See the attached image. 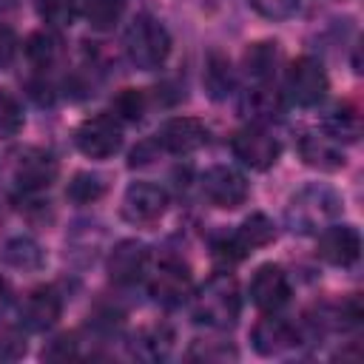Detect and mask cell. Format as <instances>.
I'll return each instance as SVG.
<instances>
[{
    "instance_id": "cell-1",
    "label": "cell",
    "mask_w": 364,
    "mask_h": 364,
    "mask_svg": "<svg viewBox=\"0 0 364 364\" xmlns=\"http://www.w3.org/2000/svg\"><path fill=\"white\" fill-rule=\"evenodd\" d=\"M242 313V299H239V284L228 273H216L205 282V287L193 299V316L196 321L213 327V330H228L236 324Z\"/></svg>"
},
{
    "instance_id": "cell-2",
    "label": "cell",
    "mask_w": 364,
    "mask_h": 364,
    "mask_svg": "<svg viewBox=\"0 0 364 364\" xmlns=\"http://www.w3.org/2000/svg\"><path fill=\"white\" fill-rule=\"evenodd\" d=\"M341 196L327 185H307L301 188L287 205V225L299 233H318L336 216H341Z\"/></svg>"
},
{
    "instance_id": "cell-3",
    "label": "cell",
    "mask_w": 364,
    "mask_h": 364,
    "mask_svg": "<svg viewBox=\"0 0 364 364\" xmlns=\"http://www.w3.org/2000/svg\"><path fill=\"white\" fill-rule=\"evenodd\" d=\"M122 46H125L128 60L136 68L154 71L171 54V34H168V28L159 20H154V17H136L128 26V31H125Z\"/></svg>"
},
{
    "instance_id": "cell-4",
    "label": "cell",
    "mask_w": 364,
    "mask_h": 364,
    "mask_svg": "<svg viewBox=\"0 0 364 364\" xmlns=\"http://www.w3.org/2000/svg\"><path fill=\"white\" fill-rule=\"evenodd\" d=\"M74 142L88 159H108L122 148V125L114 114H94L80 122Z\"/></svg>"
},
{
    "instance_id": "cell-5",
    "label": "cell",
    "mask_w": 364,
    "mask_h": 364,
    "mask_svg": "<svg viewBox=\"0 0 364 364\" xmlns=\"http://www.w3.org/2000/svg\"><path fill=\"white\" fill-rule=\"evenodd\" d=\"M273 236H276L273 222H270L264 213H250V216L236 228V233H230V236H225L222 242L213 245V256H216L219 262H239V259H245L247 253H253L256 247L270 245Z\"/></svg>"
},
{
    "instance_id": "cell-6",
    "label": "cell",
    "mask_w": 364,
    "mask_h": 364,
    "mask_svg": "<svg viewBox=\"0 0 364 364\" xmlns=\"http://www.w3.org/2000/svg\"><path fill=\"white\" fill-rule=\"evenodd\" d=\"M327 88H330L327 71H324V65H321L316 57H299V60L287 68L284 91H287V100H290V102H296V105H301V108L318 105V102L327 97Z\"/></svg>"
},
{
    "instance_id": "cell-7",
    "label": "cell",
    "mask_w": 364,
    "mask_h": 364,
    "mask_svg": "<svg viewBox=\"0 0 364 364\" xmlns=\"http://www.w3.org/2000/svg\"><path fill=\"white\" fill-rule=\"evenodd\" d=\"M233 156L250 171H267L279 159V139L264 125H245L230 136Z\"/></svg>"
},
{
    "instance_id": "cell-8",
    "label": "cell",
    "mask_w": 364,
    "mask_h": 364,
    "mask_svg": "<svg viewBox=\"0 0 364 364\" xmlns=\"http://www.w3.org/2000/svg\"><path fill=\"white\" fill-rule=\"evenodd\" d=\"M199 185H202V193L208 196L210 205L228 208V210L245 205V199L250 193L247 179L236 168H230V165H213V168H208L202 173Z\"/></svg>"
},
{
    "instance_id": "cell-9",
    "label": "cell",
    "mask_w": 364,
    "mask_h": 364,
    "mask_svg": "<svg viewBox=\"0 0 364 364\" xmlns=\"http://www.w3.org/2000/svg\"><path fill=\"white\" fill-rule=\"evenodd\" d=\"M148 290H151L156 304L179 307L193 296V282H191V273H188V267L182 262L168 259L154 270V276L148 282Z\"/></svg>"
},
{
    "instance_id": "cell-10",
    "label": "cell",
    "mask_w": 364,
    "mask_h": 364,
    "mask_svg": "<svg viewBox=\"0 0 364 364\" xmlns=\"http://www.w3.org/2000/svg\"><path fill=\"white\" fill-rule=\"evenodd\" d=\"M316 253L333 267H350L361 256V236L353 225H327L318 230Z\"/></svg>"
},
{
    "instance_id": "cell-11",
    "label": "cell",
    "mask_w": 364,
    "mask_h": 364,
    "mask_svg": "<svg viewBox=\"0 0 364 364\" xmlns=\"http://www.w3.org/2000/svg\"><path fill=\"white\" fill-rule=\"evenodd\" d=\"M247 293H250V301L259 310L276 313L279 307H284L290 301V279L279 264L267 262V264L256 267V273L247 284Z\"/></svg>"
},
{
    "instance_id": "cell-12",
    "label": "cell",
    "mask_w": 364,
    "mask_h": 364,
    "mask_svg": "<svg viewBox=\"0 0 364 364\" xmlns=\"http://www.w3.org/2000/svg\"><path fill=\"white\" fill-rule=\"evenodd\" d=\"M205 142H208V128L196 117H173L156 134V145L162 151H168V154H176V156L193 154Z\"/></svg>"
},
{
    "instance_id": "cell-13",
    "label": "cell",
    "mask_w": 364,
    "mask_h": 364,
    "mask_svg": "<svg viewBox=\"0 0 364 364\" xmlns=\"http://www.w3.org/2000/svg\"><path fill=\"white\" fill-rule=\"evenodd\" d=\"M168 208V193L151 182H134L122 196V216L131 225H151Z\"/></svg>"
},
{
    "instance_id": "cell-14",
    "label": "cell",
    "mask_w": 364,
    "mask_h": 364,
    "mask_svg": "<svg viewBox=\"0 0 364 364\" xmlns=\"http://www.w3.org/2000/svg\"><path fill=\"white\" fill-rule=\"evenodd\" d=\"M63 313V299L54 287H34L20 304V324L31 333H43L57 324Z\"/></svg>"
},
{
    "instance_id": "cell-15",
    "label": "cell",
    "mask_w": 364,
    "mask_h": 364,
    "mask_svg": "<svg viewBox=\"0 0 364 364\" xmlns=\"http://www.w3.org/2000/svg\"><path fill=\"white\" fill-rule=\"evenodd\" d=\"M14 179L26 193L46 191L57 179V159L43 148H28L14 165Z\"/></svg>"
},
{
    "instance_id": "cell-16",
    "label": "cell",
    "mask_w": 364,
    "mask_h": 364,
    "mask_svg": "<svg viewBox=\"0 0 364 364\" xmlns=\"http://www.w3.org/2000/svg\"><path fill=\"white\" fill-rule=\"evenodd\" d=\"M250 341H253L256 353H262V355H282L299 344V330L293 321H287L282 316H264L256 321Z\"/></svg>"
},
{
    "instance_id": "cell-17",
    "label": "cell",
    "mask_w": 364,
    "mask_h": 364,
    "mask_svg": "<svg viewBox=\"0 0 364 364\" xmlns=\"http://www.w3.org/2000/svg\"><path fill=\"white\" fill-rule=\"evenodd\" d=\"M239 111L250 119V125H267L284 114V97L276 88H270L267 82H256L253 88H247L242 94Z\"/></svg>"
},
{
    "instance_id": "cell-18",
    "label": "cell",
    "mask_w": 364,
    "mask_h": 364,
    "mask_svg": "<svg viewBox=\"0 0 364 364\" xmlns=\"http://www.w3.org/2000/svg\"><path fill=\"white\" fill-rule=\"evenodd\" d=\"M299 151H301V159L310 168H318V171H338V168H344L341 142L333 139L327 131H310V134H304L301 142H299Z\"/></svg>"
},
{
    "instance_id": "cell-19",
    "label": "cell",
    "mask_w": 364,
    "mask_h": 364,
    "mask_svg": "<svg viewBox=\"0 0 364 364\" xmlns=\"http://www.w3.org/2000/svg\"><path fill=\"white\" fill-rule=\"evenodd\" d=\"M145 262H148V250L142 242L136 239H125L119 242L111 256H108V276L117 282V284H131L142 276L145 270Z\"/></svg>"
},
{
    "instance_id": "cell-20",
    "label": "cell",
    "mask_w": 364,
    "mask_h": 364,
    "mask_svg": "<svg viewBox=\"0 0 364 364\" xmlns=\"http://www.w3.org/2000/svg\"><path fill=\"white\" fill-rule=\"evenodd\" d=\"M279 46L270 43V40H262V43H253L247 51H245V71L250 80L256 82H267L279 65Z\"/></svg>"
},
{
    "instance_id": "cell-21",
    "label": "cell",
    "mask_w": 364,
    "mask_h": 364,
    "mask_svg": "<svg viewBox=\"0 0 364 364\" xmlns=\"http://www.w3.org/2000/svg\"><path fill=\"white\" fill-rule=\"evenodd\" d=\"M0 259H3V264L14 267V270H40L43 267V250H40V245L34 239H26V236L9 239L0 247Z\"/></svg>"
},
{
    "instance_id": "cell-22",
    "label": "cell",
    "mask_w": 364,
    "mask_h": 364,
    "mask_svg": "<svg viewBox=\"0 0 364 364\" xmlns=\"http://www.w3.org/2000/svg\"><path fill=\"white\" fill-rule=\"evenodd\" d=\"M202 82H205V91L213 97V100H225L230 91H233V68L228 63V57L222 54H210L205 60V74H202Z\"/></svg>"
},
{
    "instance_id": "cell-23",
    "label": "cell",
    "mask_w": 364,
    "mask_h": 364,
    "mask_svg": "<svg viewBox=\"0 0 364 364\" xmlns=\"http://www.w3.org/2000/svg\"><path fill=\"white\" fill-rule=\"evenodd\" d=\"M80 14L88 20L91 28L97 31H108L119 23V17L125 14V0H82Z\"/></svg>"
},
{
    "instance_id": "cell-24",
    "label": "cell",
    "mask_w": 364,
    "mask_h": 364,
    "mask_svg": "<svg viewBox=\"0 0 364 364\" xmlns=\"http://www.w3.org/2000/svg\"><path fill=\"white\" fill-rule=\"evenodd\" d=\"M63 54V43L54 31H34L28 40H26V57L37 65V68H48L60 60Z\"/></svg>"
},
{
    "instance_id": "cell-25",
    "label": "cell",
    "mask_w": 364,
    "mask_h": 364,
    "mask_svg": "<svg viewBox=\"0 0 364 364\" xmlns=\"http://www.w3.org/2000/svg\"><path fill=\"white\" fill-rule=\"evenodd\" d=\"M324 131L338 142H355L361 134V119L350 105H336L324 119Z\"/></svg>"
},
{
    "instance_id": "cell-26",
    "label": "cell",
    "mask_w": 364,
    "mask_h": 364,
    "mask_svg": "<svg viewBox=\"0 0 364 364\" xmlns=\"http://www.w3.org/2000/svg\"><path fill=\"white\" fill-rule=\"evenodd\" d=\"M102 193H105L102 176L88 173V171L77 173V176L68 182V188H65V196H68L74 205H91V202H97Z\"/></svg>"
},
{
    "instance_id": "cell-27",
    "label": "cell",
    "mask_w": 364,
    "mask_h": 364,
    "mask_svg": "<svg viewBox=\"0 0 364 364\" xmlns=\"http://www.w3.org/2000/svg\"><path fill=\"white\" fill-rule=\"evenodd\" d=\"M171 341H173V336H171L168 327H151V330H145V333L139 336V341L134 344V353L142 355V358L156 361V358H165V355H168Z\"/></svg>"
},
{
    "instance_id": "cell-28",
    "label": "cell",
    "mask_w": 364,
    "mask_h": 364,
    "mask_svg": "<svg viewBox=\"0 0 364 364\" xmlns=\"http://www.w3.org/2000/svg\"><path fill=\"white\" fill-rule=\"evenodd\" d=\"M37 11H40V17H43L48 26L65 28V26H71L74 17L80 14V6H77V0H40Z\"/></svg>"
},
{
    "instance_id": "cell-29",
    "label": "cell",
    "mask_w": 364,
    "mask_h": 364,
    "mask_svg": "<svg viewBox=\"0 0 364 364\" xmlns=\"http://www.w3.org/2000/svg\"><path fill=\"white\" fill-rule=\"evenodd\" d=\"M142 114H145V94L139 88H122L114 97V117L117 119L136 122V119H142Z\"/></svg>"
},
{
    "instance_id": "cell-30",
    "label": "cell",
    "mask_w": 364,
    "mask_h": 364,
    "mask_svg": "<svg viewBox=\"0 0 364 364\" xmlns=\"http://www.w3.org/2000/svg\"><path fill=\"white\" fill-rule=\"evenodd\" d=\"M23 128V111L17 105V100L0 88V139L14 136Z\"/></svg>"
},
{
    "instance_id": "cell-31",
    "label": "cell",
    "mask_w": 364,
    "mask_h": 364,
    "mask_svg": "<svg viewBox=\"0 0 364 364\" xmlns=\"http://www.w3.org/2000/svg\"><path fill=\"white\" fill-rule=\"evenodd\" d=\"M267 20H287L299 11V0H247Z\"/></svg>"
},
{
    "instance_id": "cell-32",
    "label": "cell",
    "mask_w": 364,
    "mask_h": 364,
    "mask_svg": "<svg viewBox=\"0 0 364 364\" xmlns=\"http://www.w3.org/2000/svg\"><path fill=\"white\" fill-rule=\"evenodd\" d=\"M71 355H77V341H74V336H57L54 341H48V347L43 350V358H48V361H65V358H71Z\"/></svg>"
},
{
    "instance_id": "cell-33",
    "label": "cell",
    "mask_w": 364,
    "mask_h": 364,
    "mask_svg": "<svg viewBox=\"0 0 364 364\" xmlns=\"http://www.w3.org/2000/svg\"><path fill=\"white\" fill-rule=\"evenodd\" d=\"M17 34L11 31V28H6V26H0V68H6L11 60H14V54H17Z\"/></svg>"
},
{
    "instance_id": "cell-34",
    "label": "cell",
    "mask_w": 364,
    "mask_h": 364,
    "mask_svg": "<svg viewBox=\"0 0 364 364\" xmlns=\"http://www.w3.org/2000/svg\"><path fill=\"white\" fill-rule=\"evenodd\" d=\"M26 353V341L17 333H6L0 338V358H20Z\"/></svg>"
},
{
    "instance_id": "cell-35",
    "label": "cell",
    "mask_w": 364,
    "mask_h": 364,
    "mask_svg": "<svg viewBox=\"0 0 364 364\" xmlns=\"http://www.w3.org/2000/svg\"><path fill=\"white\" fill-rule=\"evenodd\" d=\"M9 304H11V287H9V282L0 276V316L9 310Z\"/></svg>"
}]
</instances>
